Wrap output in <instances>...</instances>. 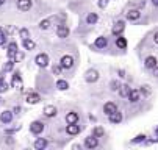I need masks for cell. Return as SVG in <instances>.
I'll list each match as a JSON object with an SVG mask.
<instances>
[{
    "instance_id": "obj_1",
    "label": "cell",
    "mask_w": 158,
    "mask_h": 150,
    "mask_svg": "<svg viewBox=\"0 0 158 150\" xmlns=\"http://www.w3.org/2000/svg\"><path fill=\"white\" fill-rule=\"evenodd\" d=\"M60 64H61V67L63 69H72L74 67V56H71V55H64L63 58H61V61H60Z\"/></svg>"
},
{
    "instance_id": "obj_2",
    "label": "cell",
    "mask_w": 158,
    "mask_h": 150,
    "mask_svg": "<svg viewBox=\"0 0 158 150\" xmlns=\"http://www.w3.org/2000/svg\"><path fill=\"white\" fill-rule=\"evenodd\" d=\"M30 132H31L33 135H41V133L44 132V124H42L41 120L31 122V124H30Z\"/></svg>"
},
{
    "instance_id": "obj_3",
    "label": "cell",
    "mask_w": 158,
    "mask_h": 150,
    "mask_svg": "<svg viewBox=\"0 0 158 150\" xmlns=\"http://www.w3.org/2000/svg\"><path fill=\"white\" fill-rule=\"evenodd\" d=\"M158 66V59H156V56H153V55H149L146 59H144V67L146 69H155Z\"/></svg>"
},
{
    "instance_id": "obj_4",
    "label": "cell",
    "mask_w": 158,
    "mask_h": 150,
    "mask_svg": "<svg viewBox=\"0 0 158 150\" xmlns=\"http://www.w3.org/2000/svg\"><path fill=\"white\" fill-rule=\"evenodd\" d=\"M85 80H86L88 83H96V81L99 80V72H97L96 69H89V71H86V74H85Z\"/></svg>"
},
{
    "instance_id": "obj_5",
    "label": "cell",
    "mask_w": 158,
    "mask_h": 150,
    "mask_svg": "<svg viewBox=\"0 0 158 150\" xmlns=\"http://www.w3.org/2000/svg\"><path fill=\"white\" fill-rule=\"evenodd\" d=\"M35 63L38 64L39 67H46L47 64H49V56H47L46 53H39V55H36Z\"/></svg>"
},
{
    "instance_id": "obj_6",
    "label": "cell",
    "mask_w": 158,
    "mask_h": 150,
    "mask_svg": "<svg viewBox=\"0 0 158 150\" xmlns=\"http://www.w3.org/2000/svg\"><path fill=\"white\" fill-rule=\"evenodd\" d=\"M97 145H99V138H96L94 135L88 136V138L85 139V147H86V148H96Z\"/></svg>"
},
{
    "instance_id": "obj_7",
    "label": "cell",
    "mask_w": 158,
    "mask_h": 150,
    "mask_svg": "<svg viewBox=\"0 0 158 150\" xmlns=\"http://www.w3.org/2000/svg\"><path fill=\"white\" fill-rule=\"evenodd\" d=\"M80 130H81V128H80V125H77V124H67V127H66V133L71 135V136L78 135Z\"/></svg>"
},
{
    "instance_id": "obj_8",
    "label": "cell",
    "mask_w": 158,
    "mask_h": 150,
    "mask_svg": "<svg viewBox=\"0 0 158 150\" xmlns=\"http://www.w3.org/2000/svg\"><path fill=\"white\" fill-rule=\"evenodd\" d=\"M17 8L20 10V11H30V8H31V0H17Z\"/></svg>"
},
{
    "instance_id": "obj_9",
    "label": "cell",
    "mask_w": 158,
    "mask_h": 150,
    "mask_svg": "<svg viewBox=\"0 0 158 150\" xmlns=\"http://www.w3.org/2000/svg\"><path fill=\"white\" fill-rule=\"evenodd\" d=\"M25 100H27V103H30V105H36V103L41 102V95L36 94V92H28L27 97H25Z\"/></svg>"
},
{
    "instance_id": "obj_10",
    "label": "cell",
    "mask_w": 158,
    "mask_h": 150,
    "mask_svg": "<svg viewBox=\"0 0 158 150\" xmlns=\"http://www.w3.org/2000/svg\"><path fill=\"white\" fill-rule=\"evenodd\" d=\"M108 117H110V122H111V124H121L122 119H124V117H122V113H121L119 110H116L114 113H111Z\"/></svg>"
},
{
    "instance_id": "obj_11",
    "label": "cell",
    "mask_w": 158,
    "mask_h": 150,
    "mask_svg": "<svg viewBox=\"0 0 158 150\" xmlns=\"http://www.w3.org/2000/svg\"><path fill=\"white\" fill-rule=\"evenodd\" d=\"M139 95H141V92H139L138 89H130L127 99H128V102H131V103H136V102L139 100Z\"/></svg>"
},
{
    "instance_id": "obj_12",
    "label": "cell",
    "mask_w": 158,
    "mask_h": 150,
    "mask_svg": "<svg viewBox=\"0 0 158 150\" xmlns=\"http://www.w3.org/2000/svg\"><path fill=\"white\" fill-rule=\"evenodd\" d=\"M124 28H125V25H124V22L122 20H119V22H116L114 24V27H113V30H111V33L114 34V36H119V34H122V31H124Z\"/></svg>"
},
{
    "instance_id": "obj_13",
    "label": "cell",
    "mask_w": 158,
    "mask_h": 150,
    "mask_svg": "<svg viewBox=\"0 0 158 150\" xmlns=\"http://www.w3.org/2000/svg\"><path fill=\"white\" fill-rule=\"evenodd\" d=\"M116 110H118V106H116V103H113V102H108V103L103 105V113L106 116H110L111 113H114Z\"/></svg>"
},
{
    "instance_id": "obj_14",
    "label": "cell",
    "mask_w": 158,
    "mask_h": 150,
    "mask_svg": "<svg viewBox=\"0 0 158 150\" xmlns=\"http://www.w3.org/2000/svg\"><path fill=\"white\" fill-rule=\"evenodd\" d=\"M16 53H17V44L16 42H11V44L8 46V49H6V55H8L10 59H14Z\"/></svg>"
},
{
    "instance_id": "obj_15",
    "label": "cell",
    "mask_w": 158,
    "mask_h": 150,
    "mask_svg": "<svg viewBox=\"0 0 158 150\" xmlns=\"http://www.w3.org/2000/svg\"><path fill=\"white\" fill-rule=\"evenodd\" d=\"M56 113L58 111H56V108L53 105H47L46 108H44V116H46V117H55Z\"/></svg>"
},
{
    "instance_id": "obj_16",
    "label": "cell",
    "mask_w": 158,
    "mask_h": 150,
    "mask_svg": "<svg viewBox=\"0 0 158 150\" xmlns=\"http://www.w3.org/2000/svg\"><path fill=\"white\" fill-rule=\"evenodd\" d=\"M13 120V111H3L2 114H0V122L2 124H10Z\"/></svg>"
},
{
    "instance_id": "obj_17",
    "label": "cell",
    "mask_w": 158,
    "mask_h": 150,
    "mask_svg": "<svg viewBox=\"0 0 158 150\" xmlns=\"http://www.w3.org/2000/svg\"><path fill=\"white\" fill-rule=\"evenodd\" d=\"M125 17H127L128 20H138V19L141 17V11H139V10H130V11L125 14Z\"/></svg>"
},
{
    "instance_id": "obj_18",
    "label": "cell",
    "mask_w": 158,
    "mask_h": 150,
    "mask_svg": "<svg viewBox=\"0 0 158 150\" xmlns=\"http://www.w3.org/2000/svg\"><path fill=\"white\" fill-rule=\"evenodd\" d=\"M69 28L67 27H64V25H60L58 28H56V34H58V38H61V39H64V38H67L69 36Z\"/></svg>"
},
{
    "instance_id": "obj_19",
    "label": "cell",
    "mask_w": 158,
    "mask_h": 150,
    "mask_svg": "<svg viewBox=\"0 0 158 150\" xmlns=\"http://www.w3.org/2000/svg\"><path fill=\"white\" fill-rule=\"evenodd\" d=\"M106 46H108V39H106L105 36L97 38V39H96V42H94V47H97V49H105Z\"/></svg>"
},
{
    "instance_id": "obj_20",
    "label": "cell",
    "mask_w": 158,
    "mask_h": 150,
    "mask_svg": "<svg viewBox=\"0 0 158 150\" xmlns=\"http://www.w3.org/2000/svg\"><path fill=\"white\" fill-rule=\"evenodd\" d=\"M66 122L67 124H77L78 122V113H75V111L67 113L66 114Z\"/></svg>"
},
{
    "instance_id": "obj_21",
    "label": "cell",
    "mask_w": 158,
    "mask_h": 150,
    "mask_svg": "<svg viewBox=\"0 0 158 150\" xmlns=\"http://www.w3.org/2000/svg\"><path fill=\"white\" fill-rule=\"evenodd\" d=\"M47 147V141L44 139V138H38L35 141V148L36 150H42V148H46Z\"/></svg>"
},
{
    "instance_id": "obj_22",
    "label": "cell",
    "mask_w": 158,
    "mask_h": 150,
    "mask_svg": "<svg viewBox=\"0 0 158 150\" xmlns=\"http://www.w3.org/2000/svg\"><path fill=\"white\" fill-rule=\"evenodd\" d=\"M116 46L119 47V49H125L127 47V39L124 38V36H116Z\"/></svg>"
},
{
    "instance_id": "obj_23",
    "label": "cell",
    "mask_w": 158,
    "mask_h": 150,
    "mask_svg": "<svg viewBox=\"0 0 158 150\" xmlns=\"http://www.w3.org/2000/svg\"><path fill=\"white\" fill-rule=\"evenodd\" d=\"M97 20H99V16H97L96 13H89V14H88V17H86V22H88L89 25H94V24L97 22Z\"/></svg>"
},
{
    "instance_id": "obj_24",
    "label": "cell",
    "mask_w": 158,
    "mask_h": 150,
    "mask_svg": "<svg viewBox=\"0 0 158 150\" xmlns=\"http://www.w3.org/2000/svg\"><path fill=\"white\" fill-rule=\"evenodd\" d=\"M13 86H14V88L19 86V89H22V88H20V86H22V78H20V74H19V72L13 75Z\"/></svg>"
},
{
    "instance_id": "obj_25",
    "label": "cell",
    "mask_w": 158,
    "mask_h": 150,
    "mask_svg": "<svg viewBox=\"0 0 158 150\" xmlns=\"http://www.w3.org/2000/svg\"><path fill=\"white\" fill-rule=\"evenodd\" d=\"M67 88H69V84H67L66 80H58L56 81V89L58 91H66Z\"/></svg>"
},
{
    "instance_id": "obj_26",
    "label": "cell",
    "mask_w": 158,
    "mask_h": 150,
    "mask_svg": "<svg viewBox=\"0 0 158 150\" xmlns=\"http://www.w3.org/2000/svg\"><path fill=\"white\" fill-rule=\"evenodd\" d=\"M130 92V86L128 84H121V88H119V95L121 97H127Z\"/></svg>"
},
{
    "instance_id": "obj_27",
    "label": "cell",
    "mask_w": 158,
    "mask_h": 150,
    "mask_svg": "<svg viewBox=\"0 0 158 150\" xmlns=\"http://www.w3.org/2000/svg\"><path fill=\"white\" fill-rule=\"evenodd\" d=\"M24 47H25L27 50H33V49L36 47V44H35V41H31V39L28 38V39H24Z\"/></svg>"
},
{
    "instance_id": "obj_28",
    "label": "cell",
    "mask_w": 158,
    "mask_h": 150,
    "mask_svg": "<svg viewBox=\"0 0 158 150\" xmlns=\"http://www.w3.org/2000/svg\"><path fill=\"white\" fill-rule=\"evenodd\" d=\"M93 135H94L96 138H102V136L105 135V130H103L102 127H96L94 130H93Z\"/></svg>"
},
{
    "instance_id": "obj_29",
    "label": "cell",
    "mask_w": 158,
    "mask_h": 150,
    "mask_svg": "<svg viewBox=\"0 0 158 150\" xmlns=\"http://www.w3.org/2000/svg\"><path fill=\"white\" fill-rule=\"evenodd\" d=\"M19 36L22 38V41L28 39V38H30V31H28L27 28H20V30H19Z\"/></svg>"
},
{
    "instance_id": "obj_30",
    "label": "cell",
    "mask_w": 158,
    "mask_h": 150,
    "mask_svg": "<svg viewBox=\"0 0 158 150\" xmlns=\"http://www.w3.org/2000/svg\"><path fill=\"white\" fill-rule=\"evenodd\" d=\"M39 28H41V30H49V28H50V20H49V19L41 20V22H39Z\"/></svg>"
},
{
    "instance_id": "obj_31",
    "label": "cell",
    "mask_w": 158,
    "mask_h": 150,
    "mask_svg": "<svg viewBox=\"0 0 158 150\" xmlns=\"http://www.w3.org/2000/svg\"><path fill=\"white\" fill-rule=\"evenodd\" d=\"M13 67H14V59H10L5 66H3V71H5V72H10V71H13Z\"/></svg>"
},
{
    "instance_id": "obj_32",
    "label": "cell",
    "mask_w": 158,
    "mask_h": 150,
    "mask_svg": "<svg viewBox=\"0 0 158 150\" xmlns=\"http://www.w3.org/2000/svg\"><path fill=\"white\" fill-rule=\"evenodd\" d=\"M6 44V34H5V31L0 28V47L2 46H5Z\"/></svg>"
},
{
    "instance_id": "obj_33",
    "label": "cell",
    "mask_w": 158,
    "mask_h": 150,
    "mask_svg": "<svg viewBox=\"0 0 158 150\" xmlns=\"http://www.w3.org/2000/svg\"><path fill=\"white\" fill-rule=\"evenodd\" d=\"M110 86H111V91H119L121 83H119V81H116V80H113V81L110 83Z\"/></svg>"
},
{
    "instance_id": "obj_34",
    "label": "cell",
    "mask_w": 158,
    "mask_h": 150,
    "mask_svg": "<svg viewBox=\"0 0 158 150\" xmlns=\"http://www.w3.org/2000/svg\"><path fill=\"white\" fill-rule=\"evenodd\" d=\"M146 138H147L146 135H138V136L135 138L131 142H133V144H139V142H144V141H146Z\"/></svg>"
},
{
    "instance_id": "obj_35",
    "label": "cell",
    "mask_w": 158,
    "mask_h": 150,
    "mask_svg": "<svg viewBox=\"0 0 158 150\" xmlns=\"http://www.w3.org/2000/svg\"><path fill=\"white\" fill-rule=\"evenodd\" d=\"M8 89V84H6V81L2 78V77H0V92H5Z\"/></svg>"
},
{
    "instance_id": "obj_36",
    "label": "cell",
    "mask_w": 158,
    "mask_h": 150,
    "mask_svg": "<svg viewBox=\"0 0 158 150\" xmlns=\"http://www.w3.org/2000/svg\"><path fill=\"white\" fill-rule=\"evenodd\" d=\"M61 71H63L61 64H60V66H53V67H52V72H53L55 75H61Z\"/></svg>"
},
{
    "instance_id": "obj_37",
    "label": "cell",
    "mask_w": 158,
    "mask_h": 150,
    "mask_svg": "<svg viewBox=\"0 0 158 150\" xmlns=\"http://www.w3.org/2000/svg\"><path fill=\"white\" fill-rule=\"evenodd\" d=\"M108 2H110V0H99V6L100 8H106L108 6Z\"/></svg>"
},
{
    "instance_id": "obj_38",
    "label": "cell",
    "mask_w": 158,
    "mask_h": 150,
    "mask_svg": "<svg viewBox=\"0 0 158 150\" xmlns=\"http://www.w3.org/2000/svg\"><path fill=\"white\" fill-rule=\"evenodd\" d=\"M14 59H16V61H22V59H24V55L17 52V53H16V56H14Z\"/></svg>"
},
{
    "instance_id": "obj_39",
    "label": "cell",
    "mask_w": 158,
    "mask_h": 150,
    "mask_svg": "<svg viewBox=\"0 0 158 150\" xmlns=\"http://www.w3.org/2000/svg\"><path fill=\"white\" fill-rule=\"evenodd\" d=\"M153 42H155V44H158V31L153 33Z\"/></svg>"
},
{
    "instance_id": "obj_40",
    "label": "cell",
    "mask_w": 158,
    "mask_h": 150,
    "mask_svg": "<svg viewBox=\"0 0 158 150\" xmlns=\"http://www.w3.org/2000/svg\"><path fill=\"white\" fill-rule=\"evenodd\" d=\"M19 111H20V106H14V110H13V113H16V114H17Z\"/></svg>"
},
{
    "instance_id": "obj_41",
    "label": "cell",
    "mask_w": 158,
    "mask_h": 150,
    "mask_svg": "<svg viewBox=\"0 0 158 150\" xmlns=\"http://www.w3.org/2000/svg\"><path fill=\"white\" fill-rule=\"evenodd\" d=\"M153 75H155V77H158V66L153 69Z\"/></svg>"
},
{
    "instance_id": "obj_42",
    "label": "cell",
    "mask_w": 158,
    "mask_h": 150,
    "mask_svg": "<svg viewBox=\"0 0 158 150\" xmlns=\"http://www.w3.org/2000/svg\"><path fill=\"white\" fill-rule=\"evenodd\" d=\"M152 3H153V6H158V0H152Z\"/></svg>"
},
{
    "instance_id": "obj_43",
    "label": "cell",
    "mask_w": 158,
    "mask_h": 150,
    "mask_svg": "<svg viewBox=\"0 0 158 150\" xmlns=\"http://www.w3.org/2000/svg\"><path fill=\"white\" fill-rule=\"evenodd\" d=\"M155 135H156V136H158V127H156V128H155Z\"/></svg>"
},
{
    "instance_id": "obj_44",
    "label": "cell",
    "mask_w": 158,
    "mask_h": 150,
    "mask_svg": "<svg viewBox=\"0 0 158 150\" xmlns=\"http://www.w3.org/2000/svg\"><path fill=\"white\" fill-rule=\"evenodd\" d=\"M5 3V0H0V5H3Z\"/></svg>"
}]
</instances>
